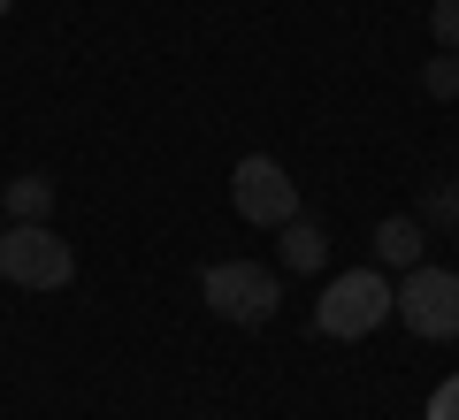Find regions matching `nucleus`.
<instances>
[{
	"label": "nucleus",
	"instance_id": "obj_11",
	"mask_svg": "<svg viewBox=\"0 0 459 420\" xmlns=\"http://www.w3.org/2000/svg\"><path fill=\"white\" fill-rule=\"evenodd\" d=\"M429 31H437V47L459 54V0H437V8H429Z\"/></svg>",
	"mask_w": 459,
	"mask_h": 420
},
{
	"label": "nucleus",
	"instance_id": "obj_2",
	"mask_svg": "<svg viewBox=\"0 0 459 420\" xmlns=\"http://www.w3.org/2000/svg\"><path fill=\"white\" fill-rule=\"evenodd\" d=\"M199 298H207L222 321L261 329V321H276V306H283V275L261 268V260H214V268L199 275Z\"/></svg>",
	"mask_w": 459,
	"mask_h": 420
},
{
	"label": "nucleus",
	"instance_id": "obj_10",
	"mask_svg": "<svg viewBox=\"0 0 459 420\" xmlns=\"http://www.w3.org/2000/svg\"><path fill=\"white\" fill-rule=\"evenodd\" d=\"M421 420H459V374H444V382L429 390V405H421Z\"/></svg>",
	"mask_w": 459,
	"mask_h": 420
},
{
	"label": "nucleus",
	"instance_id": "obj_6",
	"mask_svg": "<svg viewBox=\"0 0 459 420\" xmlns=\"http://www.w3.org/2000/svg\"><path fill=\"white\" fill-rule=\"evenodd\" d=\"M421 253H429V229L413 222V214H383V222H376V260H383V268L406 275V268H421Z\"/></svg>",
	"mask_w": 459,
	"mask_h": 420
},
{
	"label": "nucleus",
	"instance_id": "obj_13",
	"mask_svg": "<svg viewBox=\"0 0 459 420\" xmlns=\"http://www.w3.org/2000/svg\"><path fill=\"white\" fill-rule=\"evenodd\" d=\"M8 8H16V0H0V16H8Z\"/></svg>",
	"mask_w": 459,
	"mask_h": 420
},
{
	"label": "nucleus",
	"instance_id": "obj_4",
	"mask_svg": "<svg viewBox=\"0 0 459 420\" xmlns=\"http://www.w3.org/2000/svg\"><path fill=\"white\" fill-rule=\"evenodd\" d=\"M398 321L413 329L421 344H452L459 337V275L452 268H406V283H398Z\"/></svg>",
	"mask_w": 459,
	"mask_h": 420
},
{
	"label": "nucleus",
	"instance_id": "obj_1",
	"mask_svg": "<svg viewBox=\"0 0 459 420\" xmlns=\"http://www.w3.org/2000/svg\"><path fill=\"white\" fill-rule=\"evenodd\" d=\"M391 306H398V291L383 283V268H344V275H329V283H322L314 329H322V337L360 344V337H376V329L391 321Z\"/></svg>",
	"mask_w": 459,
	"mask_h": 420
},
{
	"label": "nucleus",
	"instance_id": "obj_9",
	"mask_svg": "<svg viewBox=\"0 0 459 420\" xmlns=\"http://www.w3.org/2000/svg\"><path fill=\"white\" fill-rule=\"evenodd\" d=\"M421 92H429V99H459V54H452V47L421 69Z\"/></svg>",
	"mask_w": 459,
	"mask_h": 420
},
{
	"label": "nucleus",
	"instance_id": "obj_8",
	"mask_svg": "<svg viewBox=\"0 0 459 420\" xmlns=\"http://www.w3.org/2000/svg\"><path fill=\"white\" fill-rule=\"evenodd\" d=\"M0 214H8V222H47L54 214V184L47 176H16L8 192H0Z\"/></svg>",
	"mask_w": 459,
	"mask_h": 420
},
{
	"label": "nucleus",
	"instance_id": "obj_14",
	"mask_svg": "<svg viewBox=\"0 0 459 420\" xmlns=\"http://www.w3.org/2000/svg\"><path fill=\"white\" fill-rule=\"evenodd\" d=\"M0 229H8V214H0Z\"/></svg>",
	"mask_w": 459,
	"mask_h": 420
},
{
	"label": "nucleus",
	"instance_id": "obj_12",
	"mask_svg": "<svg viewBox=\"0 0 459 420\" xmlns=\"http://www.w3.org/2000/svg\"><path fill=\"white\" fill-rule=\"evenodd\" d=\"M429 214H437V222H459V192H437V199H429Z\"/></svg>",
	"mask_w": 459,
	"mask_h": 420
},
{
	"label": "nucleus",
	"instance_id": "obj_3",
	"mask_svg": "<svg viewBox=\"0 0 459 420\" xmlns=\"http://www.w3.org/2000/svg\"><path fill=\"white\" fill-rule=\"evenodd\" d=\"M77 275V253L54 237V222H8L0 229V283L16 291H62Z\"/></svg>",
	"mask_w": 459,
	"mask_h": 420
},
{
	"label": "nucleus",
	"instance_id": "obj_7",
	"mask_svg": "<svg viewBox=\"0 0 459 420\" xmlns=\"http://www.w3.org/2000/svg\"><path fill=\"white\" fill-rule=\"evenodd\" d=\"M276 260H283L291 275H314V268L329 260V229H322V222H307V214H291V222L276 229Z\"/></svg>",
	"mask_w": 459,
	"mask_h": 420
},
{
	"label": "nucleus",
	"instance_id": "obj_5",
	"mask_svg": "<svg viewBox=\"0 0 459 420\" xmlns=\"http://www.w3.org/2000/svg\"><path fill=\"white\" fill-rule=\"evenodd\" d=\"M230 207H238V222H253V229H283L299 214L291 168L268 161V153H246V161L230 168Z\"/></svg>",
	"mask_w": 459,
	"mask_h": 420
}]
</instances>
